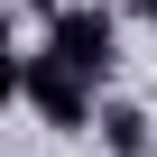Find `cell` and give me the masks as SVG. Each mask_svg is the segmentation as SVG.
<instances>
[{"label": "cell", "mask_w": 157, "mask_h": 157, "mask_svg": "<svg viewBox=\"0 0 157 157\" xmlns=\"http://www.w3.org/2000/svg\"><path fill=\"white\" fill-rule=\"evenodd\" d=\"M93 129H102V148H111V157H157V139H148V111H139V102H102V111H93Z\"/></svg>", "instance_id": "obj_3"}, {"label": "cell", "mask_w": 157, "mask_h": 157, "mask_svg": "<svg viewBox=\"0 0 157 157\" xmlns=\"http://www.w3.org/2000/svg\"><path fill=\"white\" fill-rule=\"evenodd\" d=\"M46 46H56L74 74H93V83H102V74L120 65V37H111V19H102V10H74V0H65L56 19H46Z\"/></svg>", "instance_id": "obj_2"}, {"label": "cell", "mask_w": 157, "mask_h": 157, "mask_svg": "<svg viewBox=\"0 0 157 157\" xmlns=\"http://www.w3.org/2000/svg\"><path fill=\"white\" fill-rule=\"evenodd\" d=\"M19 102L46 129H93V74H74L56 46H37V56H19Z\"/></svg>", "instance_id": "obj_1"}, {"label": "cell", "mask_w": 157, "mask_h": 157, "mask_svg": "<svg viewBox=\"0 0 157 157\" xmlns=\"http://www.w3.org/2000/svg\"><path fill=\"white\" fill-rule=\"evenodd\" d=\"M0 28H10V0H0Z\"/></svg>", "instance_id": "obj_7"}, {"label": "cell", "mask_w": 157, "mask_h": 157, "mask_svg": "<svg viewBox=\"0 0 157 157\" xmlns=\"http://www.w3.org/2000/svg\"><path fill=\"white\" fill-rule=\"evenodd\" d=\"M19 10H46V19H56V10H65V0H19Z\"/></svg>", "instance_id": "obj_5"}, {"label": "cell", "mask_w": 157, "mask_h": 157, "mask_svg": "<svg viewBox=\"0 0 157 157\" xmlns=\"http://www.w3.org/2000/svg\"><path fill=\"white\" fill-rule=\"evenodd\" d=\"M0 102H19V56H10V28H0Z\"/></svg>", "instance_id": "obj_4"}, {"label": "cell", "mask_w": 157, "mask_h": 157, "mask_svg": "<svg viewBox=\"0 0 157 157\" xmlns=\"http://www.w3.org/2000/svg\"><path fill=\"white\" fill-rule=\"evenodd\" d=\"M129 10H139V19H157V0H129Z\"/></svg>", "instance_id": "obj_6"}]
</instances>
